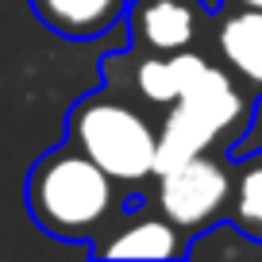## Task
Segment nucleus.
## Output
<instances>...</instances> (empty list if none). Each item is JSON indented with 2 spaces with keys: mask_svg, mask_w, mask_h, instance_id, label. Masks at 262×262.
I'll use <instances>...</instances> for the list:
<instances>
[{
  "mask_svg": "<svg viewBox=\"0 0 262 262\" xmlns=\"http://www.w3.org/2000/svg\"><path fill=\"white\" fill-rule=\"evenodd\" d=\"M212 62L201 50H173V54H147V50H131L120 58H104L108 85H127L143 104L150 108H170L189 85L196 81V74Z\"/></svg>",
  "mask_w": 262,
  "mask_h": 262,
  "instance_id": "20e7f679",
  "label": "nucleus"
},
{
  "mask_svg": "<svg viewBox=\"0 0 262 262\" xmlns=\"http://www.w3.org/2000/svg\"><path fill=\"white\" fill-rule=\"evenodd\" d=\"M93 258H185L189 235L178 231L158 208L120 212L100 235L89 239Z\"/></svg>",
  "mask_w": 262,
  "mask_h": 262,
  "instance_id": "423d86ee",
  "label": "nucleus"
},
{
  "mask_svg": "<svg viewBox=\"0 0 262 262\" xmlns=\"http://www.w3.org/2000/svg\"><path fill=\"white\" fill-rule=\"evenodd\" d=\"M27 208L47 235L89 243L123 212L120 185L74 143L47 150L27 173Z\"/></svg>",
  "mask_w": 262,
  "mask_h": 262,
  "instance_id": "f257e3e1",
  "label": "nucleus"
},
{
  "mask_svg": "<svg viewBox=\"0 0 262 262\" xmlns=\"http://www.w3.org/2000/svg\"><path fill=\"white\" fill-rule=\"evenodd\" d=\"M155 181H158L155 208L189 239L228 216L231 158L224 150H205V155H193L185 162H173L158 170Z\"/></svg>",
  "mask_w": 262,
  "mask_h": 262,
  "instance_id": "7ed1b4c3",
  "label": "nucleus"
},
{
  "mask_svg": "<svg viewBox=\"0 0 262 262\" xmlns=\"http://www.w3.org/2000/svg\"><path fill=\"white\" fill-rule=\"evenodd\" d=\"M127 35L131 50L173 54L193 50L212 27V12L205 0H127Z\"/></svg>",
  "mask_w": 262,
  "mask_h": 262,
  "instance_id": "39448f33",
  "label": "nucleus"
},
{
  "mask_svg": "<svg viewBox=\"0 0 262 262\" xmlns=\"http://www.w3.org/2000/svg\"><path fill=\"white\" fill-rule=\"evenodd\" d=\"M205 150H224L228 155V143L220 139V131L205 120V116L189 108L185 100H173L166 108L162 123H158V155H155V173L166 170L173 162H185L193 155H205Z\"/></svg>",
  "mask_w": 262,
  "mask_h": 262,
  "instance_id": "6e6552de",
  "label": "nucleus"
},
{
  "mask_svg": "<svg viewBox=\"0 0 262 262\" xmlns=\"http://www.w3.org/2000/svg\"><path fill=\"white\" fill-rule=\"evenodd\" d=\"M216 62L243 85L251 97H262V12L258 8H224L212 16Z\"/></svg>",
  "mask_w": 262,
  "mask_h": 262,
  "instance_id": "0eeeda50",
  "label": "nucleus"
},
{
  "mask_svg": "<svg viewBox=\"0 0 262 262\" xmlns=\"http://www.w3.org/2000/svg\"><path fill=\"white\" fill-rule=\"evenodd\" d=\"M228 220L239 228V235L262 243V150L251 155V158L231 162Z\"/></svg>",
  "mask_w": 262,
  "mask_h": 262,
  "instance_id": "9d476101",
  "label": "nucleus"
},
{
  "mask_svg": "<svg viewBox=\"0 0 262 262\" xmlns=\"http://www.w3.org/2000/svg\"><path fill=\"white\" fill-rule=\"evenodd\" d=\"M66 143L100 166L116 185H147L155 178L158 127L135 100H123L116 89L81 97L66 120Z\"/></svg>",
  "mask_w": 262,
  "mask_h": 262,
  "instance_id": "f03ea898",
  "label": "nucleus"
},
{
  "mask_svg": "<svg viewBox=\"0 0 262 262\" xmlns=\"http://www.w3.org/2000/svg\"><path fill=\"white\" fill-rule=\"evenodd\" d=\"M35 16L66 39H97L127 12V0H31Z\"/></svg>",
  "mask_w": 262,
  "mask_h": 262,
  "instance_id": "1a4fd4ad",
  "label": "nucleus"
},
{
  "mask_svg": "<svg viewBox=\"0 0 262 262\" xmlns=\"http://www.w3.org/2000/svg\"><path fill=\"white\" fill-rule=\"evenodd\" d=\"M224 8H258L262 12V0H220Z\"/></svg>",
  "mask_w": 262,
  "mask_h": 262,
  "instance_id": "9b49d317",
  "label": "nucleus"
}]
</instances>
